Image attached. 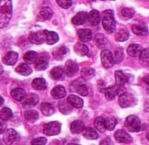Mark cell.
Returning a JSON list of instances; mask_svg holds the SVG:
<instances>
[{
	"instance_id": "6da1fadb",
	"label": "cell",
	"mask_w": 149,
	"mask_h": 145,
	"mask_svg": "<svg viewBox=\"0 0 149 145\" xmlns=\"http://www.w3.org/2000/svg\"><path fill=\"white\" fill-rule=\"evenodd\" d=\"M12 16L11 0H0V29L7 26Z\"/></svg>"
},
{
	"instance_id": "7a4b0ae2",
	"label": "cell",
	"mask_w": 149,
	"mask_h": 145,
	"mask_svg": "<svg viewBox=\"0 0 149 145\" xmlns=\"http://www.w3.org/2000/svg\"><path fill=\"white\" fill-rule=\"evenodd\" d=\"M102 26L108 33H112L116 31V21L111 10H106L102 13Z\"/></svg>"
},
{
	"instance_id": "3957f363",
	"label": "cell",
	"mask_w": 149,
	"mask_h": 145,
	"mask_svg": "<svg viewBox=\"0 0 149 145\" xmlns=\"http://www.w3.org/2000/svg\"><path fill=\"white\" fill-rule=\"evenodd\" d=\"M125 125L127 131L130 132H136L141 130L140 120L138 118V117L134 116V115H131L127 117Z\"/></svg>"
},
{
	"instance_id": "277c9868",
	"label": "cell",
	"mask_w": 149,
	"mask_h": 145,
	"mask_svg": "<svg viewBox=\"0 0 149 145\" xmlns=\"http://www.w3.org/2000/svg\"><path fill=\"white\" fill-rule=\"evenodd\" d=\"M119 104L122 108L133 106L136 104V98L133 94L123 92L121 94L118 99Z\"/></svg>"
},
{
	"instance_id": "5b68a950",
	"label": "cell",
	"mask_w": 149,
	"mask_h": 145,
	"mask_svg": "<svg viewBox=\"0 0 149 145\" xmlns=\"http://www.w3.org/2000/svg\"><path fill=\"white\" fill-rule=\"evenodd\" d=\"M61 123L58 121H52L46 123L44 127V133L48 136L56 135L61 131Z\"/></svg>"
},
{
	"instance_id": "8992f818",
	"label": "cell",
	"mask_w": 149,
	"mask_h": 145,
	"mask_svg": "<svg viewBox=\"0 0 149 145\" xmlns=\"http://www.w3.org/2000/svg\"><path fill=\"white\" fill-rule=\"evenodd\" d=\"M101 62L102 66L106 69L111 68L114 63L113 57L111 52L108 49H104L100 54Z\"/></svg>"
},
{
	"instance_id": "52a82bcc",
	"label": "cell",
	"mask_w": 149,
	"mask_h": 145,
	"mask_svg": "<svg viewBox=\"0 0 149 145\" xmlns=\"http://www.w3.org/2000/svg\"><path fill=\"white\" fill-rule=\"evenodd\" d=\"M114 137L117 141L120 143L129 144L132 142L133 139L125 130L119 129L114 133Z\"/></svg>"
},
{
	"instance_id": "ba28073f",
	"label": "cell",
	"mask_w": 149,
	"mask_h": 145,
	"mask_svg": "<svg viewBox=\"0 0 149 145\" xmlns=\"http://www.w3.org/2000/svg\"><path fill=\"white\" fill-rule=\"evenodd\" d=\"M122 86H110L108 87L105 91V97L108 100H113L117 95L123 93Z\"/></svg>"
},
{
	"instance_id": "9c48e42d",
	"label": "cell",
	"mask_w": 149,
	"mask_h": 145,
	"mask_svg": "<svg viewBox=\"0 0 149 145\" xmlns=\"http://www.w3.org/2000/svg\"><path fill=\"white\" fill-rule=\"evenodd\" d=\"M64 72L69 77H72L75 75L79 71V66L76 62L73 60H68L66 62L65 68H64Z\"/></svg>"
},
{
	"instance_id": "30bf717a",
	"label": "cell",
	"mask_w": 149,
	"mask_h": 145,
	"mask_svg": "<svg viewBox=\"0 0 149 145\" xmlns=\"http://www.w3.org/2000/svg\"><path fill=\"white\" fill-rule=\"evenodd\" d=\"M19 139V135L13 129H9L5 131L3 141L7 144H11L14 142L17 141Z\"/></svg>"
},
{
	"instance_id": "8fae6325",
	"label": "cell",
	"mask_w": 149,
	"mask_h": 145,
	"mask_svg": "<svg viewBox=\"0 0 149 145\" xmlns=\"http://www.w3.org/2000/svg\"><path fill=\"white\" fill-rule=\"evenodd\" d=\"M46 40V36L44 32H32L29 36V40L31 43L34 44H41L44 43Z\"/></svg>"
},
{
	"instance_id": "7c38bea8",
	"label": "cell",
	"mask_w": 149,
	"mask_h": 145,
	"mask_svg": "<svg viewBox=\"0 0 149 145\" xmlns=\"http://www.w3.org/2000/svg\"><path fill=\"white\" fill-rule=\"evenodd\" d=\"M39 102V97L36 94H31L27 96L23 102V107L25 109L31 108L38 104Z\"/></svg>"
},
{
	"instance_id": "4fadbf2b",
	"label": "cell",
	"mask_w": 149,
	"mask_h": 145,
	"mask_svg": "<svg viewBox=\"0 0 149 145\" xmlns=\"http://www.w3.org/2000/svg\"><path fill=\"white\" fill-rule=\"evenodd\" d=\"M49 66V61L45 56H41L37 58L34 62V67L38 71H44Z\"/></svg>"
},
{
	"instance_id": "5bb4252c",
	"label": "cell",
	"mask_w": 149,
	"mask_h": 145,
	"mask_svg": "<svg viewBox=\"0 0 149 145\" xmlns=\"http://www.w3.org/2000/svg\"><path fill=\"white\" fill-rule=\"evenodd\" d=\"M19 55L15 52H9L3 58V62L7 66H13L18 59Z\"/></svg>"
},
{
	"instance_id": "9a60e30c",
	"label": "cell",
	"mask_w": 149,
	"mask_h": 145,
	"mask_svg": "<svg viewBox=\"0 0 149 145\" xmlns=\"http://www.w3.org/2000/svg\"><path fill=\"white\" fill-rule=\"evenodd\" d=\"M52 97L55 99L63 98L66 96V91L64 86L58 85L54 87L51 91Z\"/></svg>"
},
{
	"instance_id": "2e32d148",
	"label": "cell",
	"mask_w": 149,
	"mask_h": 145,
	"mask_svg": "<svg viewBox=\"0 0 149 145\" xmlns=\"http://www.w3.org/2000/svg\"><path fill=\"white\" fill-rule=\"evenodd\" d=\"M88 19V14L85 11L79 12L72 19V22L75 25H81L86 22Z\"/></svg>"
},
{
	"instance_id": "e0dca14e",
	"label": "cell",
	"mask_w": 149,
	"mask_h": 145,
	"mask_svg": "<svg viewBox=\"0 0 149 145\" xmlns=\"http://www.w3.org/2000/svg\"><path fill=\"white\" fill-rule=\"evenodd\" d=\"M88 21L93 26H97L100 22V15L96 10H92L88 15Z\"/></svg>"
},
{
	"instance_id": "ac0fdd59",
	"label": "cell",
	"mask_w": 149,
	"mask_h": 145,
	"mask_svg": "<svg viewBox=\"0 0 149 145\" xmlns=\"http://www.w3.org/2000/svg\"><path fill=\"white\" fill-rule=\"evenodd\" d=\"M131 30L134 34L138 36H145L149 32L148 27L143 24H134L131 27Z\"/></svg>"
},
{
	"instance_id": "d6986e66",
	"label": "cell",
	"mask_w": 149,
	"mask_h": 145,
	"mask_svg": "<svg viewBox=\"0 0 149 145\" xmlns=\"http://www.w3.org/2000/svg\"><path fill=\"white\" fill-rule=\"evenodd\" d=\"M142 50L143 48L141 45L132 44L129 46L127 52V54L131 57H138L140 56Z\"/></svg>"
},
{
	"instance_id": "ffe728a7",
	"label": "cell",
	"mask_w": 149,
	"mask_h": 145,
	"mask_svg": "<svg viewBox=\"0 0 149 145\" xmlns=\"http://www.w3.org/2000/svg\"><path fill=\"white\" fill-rule=\"evenodd\" d=\"M78 36L79 39H80L82 42H89L92 39L93 34H92V31L90 29H80L78 31Z\"/></svg>"
},
{
	"instance_id": "44dd1931",
	"label": "cell",
	"mask_w": 149,
	"mask_h": 145,
	"mask_svg": "<svg viewBox=\"0 0 149 145\" xmlns=\"http://www.w3.org/2000/svg\"><path fill=\"white\" fill-rule=\"evenodd\" d=\"M116 85L123 86L128 81V78L121 71H117L115 72Z\"/></svg>"
},
{
	"instance_id": "7402d4cb",
	"label": "cell",
	"mask_w": 149,
	"mask_h": 145,
	"mask_svg": "<svg viewBox=\"0 0 149 145\" xmlns=\"http://www.w3.org/2000/svg\"><path fill=\"white\" fill-rule=\"evenodd\" d=\"M68 102L69 104H70L72 106H73L76 108H81L83 106V100L80 97L75 95H70L68 98Z\"/></svg>"
},
{
	"instance_id": "603a6c76",
	"label": "cell",
	"mask_w": 149,
	"mask_h": 145,
	"mask_svg": "<svg viewBox=\"0 0 149 145\" xmlns=\"http://www.w3.org/2000/svg\"><path fill=\"white\" fill-rule=\"evenodd\" d=\"M84 129H85L84 124L80 120L74 121L71 125V131L73 134H79L81 132H83Z\"/></svg>"
},
{
	"instance_id": "cb8c5ba5",
	"label": "cell",
	"mask_w": 149,
	"mask_h": 145,
	"mask_svg": "<svg viewBox=\"0 0 149 145\" xmlns=\"http://www.w3.org/2000/svg\"><path fill=\"white\" fill-rule=\"evenodd\" d=\"M44 32L46 36V40L48 44H54L59 40V36L56 32L53 31H46V30H45Z\"/></svg>"
},
{
	"instance_id": "d4e9b609",
	"label": "cell",
	"mask_w": 149,
	"mask_h": 145,
	"mask_svg": "<svg viewBox=\"0 0 149 145\" xmlns=\"http://www.w3.org/2000/svg\"><path fill=\"white\" fill-rule=\"evenodd\" d=\"M64 70L60 67H54L50 71V76L53 79L56 81L61 80L63 78Z\"/></svg>"
},
{
	"instance_id": "484cf974",
	"label": "cell",
	"mask_w": 149,
	"mask_h": 145,
	"mask_svg": "<svg viewBox=\"0 0 149 145\" xmlns=\"http://www.w3.org/2000/svg\"><path fill=\"white\" fill-rule=\"evenodd\" d=\"M33 88L38 91H44L47 89V84L45 79L42 78H36L33 80L32 82Z\"/></svg>"
},
{
	"instance_id": "4316f807",
	"label": "cell",
	"mask_w": 149,
	"mask_h": 145,
	"mask_svg": "<svg viewBox=\"0 0 149 145\" xmlns=\"http://www.w3.org/2000/svg\"><path fill=\"white\" fill-rule=\"evenodd\" d=\"M15 71L21 75L24 76H28L30 75L32 72H33V70L31 69L28 65L26 63H21L15 69Z\"/></svg>"
},
{
	"instance_id": "83f0119b",
	"label": "cell",
	"mask_w": 149,
	"mask_h": 145,
	"mask_svg": "<svg viewBox=\"0 0 149 145\" xmlns=\"http://www.w3.org/2000/svg\"><path fill=\"white\" fill-rule=\"evenodd\" d=\"M83 137L88 140H96L98 138V135L94 129L87 127L83 131Z\"/></svg>"
},
{
	"instance_id": "f1b7e54d",
	"label": "cell",
	"mask_w": 149,
	"mask_h": 145,
	"mask_svg": "<svg viewBox=\"0 0 149 145\" xmlns=\"http://www.w3.org/2000/svg\"><path fill=\"white\" fill-rule=\"evenodd\" d=\"M11 96L13 97V99L15 100L21 101L24 99L26 93L24 89L17 88L13 90L11 92Z\"/></svg>"
},
{
	"instance_id": "f546056e",
	"label": "cell",
	"mask_w": 149,
	"mask_h": 145,
	"mask_svg": "<svg viewBox=\"0 0 149 145\" xmlns=\"http://www.w3.org/2000/svg\"><path fill=\"white\" fill-rule=\"evenodd\" d=\"M40 109L42 113L45 116H50L54 113V108L52 105L47 102H44L41 104Z\"/></svg>"
},
{
	"instance_id": "4dcf8cb0",
	"label": "cell",
	"mask_w": 149,
	"mask_h": 145,
	"mask_svg": "<svg viewBox=\"0 0 149 145\" xmlns=\"http://www.w3.org/2000/svg\"><path fill=\"white\" fill-rule=\"evenodd\" d=\"M104 122H105L106 129L109 131H112L118 123V120L115 117L108 116L104 119Z\"/></svg>"
},
{
	"instance_id": "1f68e13d",
	"label": "cell",
	"mask_w": 149,
	"mask_h": 145,
	"mask_svg": "<svg viewBox=\"0 0 149 145\" xmlns=\"http://www.w3.org/2000/svg\"><path fill=\"white\" fill-rule=\"evenodd\" d=\"M24 117L30 123H35L38 119V113L36 110H28L24 112Z\"/></svg>"
},
{
	"instance_id": "d6a6232c",
	"label": "cell",
	"mask_w": 149,
	"mask_h": 145,
	"mask_svg": "<svg viewBox=\"0 0 149 145\" xmlns=\"http://www.w3.org/2000/svg\"><path fill=\"white\" fill-rule=\"evenodd\" d=\"M74 50L75 53L81 56H84L87 55L88 52V47L85 44L78 43L74 47Z\"/></svg>"
},
{
	"instance_id": "836d02e7",
	"label": "cell",
	"mask_w": 149,
	"mask_h": 145,
	"mask_svg": "<svg viewBox=\"0 0 149 145\" xmlns=\"http://www.w3.org/2000/svg\"><path fill=\"white\" fill-rule=\"evenodd\" d=\"M94 42L99 48H102L107 44V39L102 34H97L94 38Z\"/></svg>"
},
{
	"instance_id": "e575fe53",
	"label": "cell",
	"mask_w": 149,
	"mask_h": 145,
	"mask_svg": "<svg viewBox=\"0 0 149 145\" xmlns=\"http://www.w3.org/2000/svg\"><path fill=\"white\" fill-rule=\"evenodd\" d=\"M116 40L118 42H124L126 41L130 37V33L128 31H127L125 29H120L116 32Z\"/></svg>"
},
{
	"instance_id": "d590c367",
	"label": "cell",
	"mask_w": 149,
	"mask_h": 145,
	"mask_svg": "<svg viewBox=\"0 0 149 145\" xmlns=\"http://www.w3.org/2000/svg\"><path fill=\"white\" fill-rule=\"evenodd\" d=\"M95 75V71L91 67H84L81 70V76L84 80H89Z\"/></svg>"
},
{
	"instance_id": "8d00e7d4",
	"label": "cell",
	"mask_w": 149,
	"mask_h": 145,
	"mask_svg": "<svg viewBox=\"0 0 149 145\" xmlns=\"http://www.w3.org/2000/svg\"><path fill=\"white\" fill-rule=\"evenodd\" d=\"M37 58H38V54L34 51L28 52L24 56V61L30 64L34 63Z\"/></svg>"
},
{
	"instance_id": "74e56055",
	"label": "cell",
	"mask_w": 149,
	"mask_h": 145,
	"mask_svg": "<svg viewBox=\"0 0 149 145\" xmlns=\"http://www.w3.org/2000/svg\"><path fill=\"white\" fill-rule=\"evenodd\" d=\"M94 127L98 131L100 132H104L106 131V127H105V122L104 119L101 117H98L94 121Z\"/></svg>"
},
{
	"instance_id": "f35d334b",
	"label": "cell",
	"mask_w": 149,
	"mask_h": 145,
	"mask_svg": "<svg viewBox=\"0 0 149 145\" xmlns=\"http://www.w3.org/2000/svg\"><path fill=\"white\" fill-rule=\"evenodd\" d=\"M72 106L68 103V102H61L60 104H59V110L63 114H70L72 111Z\"/></svg>"
},
{
	"instance_id": "ab89813d",
	"label": "cell",
	"mask_w": 149,
	"mask_h": 145,
	"mask_svg": "<svg viewBox=\"0 0 149 145\" xmlns=\"http://www.w3.org/2000/svg\"><path fill=\"white\" fill-rule=\"evenodd\" d=\"M13 116V113L8 107H4L0 111V118L3 121H7Z\"/></svg>"
},
{
	"instance_id": "60d3db41",
	"label": "cell",
	"mask_w": 149,
	"mask_h": 145,
	"mask_svg": "<svg viewBox=\"0 0 149 145\" xmlns=\"http://www.w3.org/2000/svg\"><path fill=\"white\" fill-rule=\"evenodd\" d=\"M135 15V11L132 8H124L121 11V16L122 18L125 20H128L132 18Z\"/></svg>"
},
{
	"instance_id": "b9f144b4",
	"label": "cell",
	"mask_w": 149,
	"mask_h": 145,
	"mask_svg": "<svg viewBox=\"0 0 149 145\" xmlns=\"http://www.w3.org/2000/svg\"><path fill=\"white\" fill-rule=\"evenodd\" d=\"M40 14L44 19L48 20L50 19L53 16V11L49 7H44L41 9Z\"/></svg>"
},
{
	"instance_id": "7bdbcfd3",
	"label": "cell",
	"mask_w": 149,
	"mask_h": 145,
	"mask_svg": "<svg viewBox=\"0 0 149 145\" xmlns=\"http://www.w3.org/2000/svg\"><path fill=\"white\" fill-rule=\"evenodd\" d=\"M123 49L119 48L114 53L113 57V61L115 63H120V62L122 61L123 59Z\"/></svg>"
},
{
	"instance_id": "ee69618b",
	"label": "cell",
	"mask_w": 149,
	"mask_h": 145,
	"mask_svg": "<svg viewBox=\"0 0 149 145\" xmlns=\"http://www.w3.org/2000/svg\"><path fill=\"white\" fill-rule=\"evenodd\" d=\"M56 2L63 9H69L72 5V0H56Z\"/></svg>"
},
{
	"instance_id": "f6af8a7d",
	"label": "cell",
	"mask_w": 149,
	"mask_h": 145,
	"mask_svg": "<svg viewBox=\"0 0 149 145\" xmlns=\"http://www.w3.org/2000/svg\"><path fill=\"white\" fill-rule=\"evenodd\" d=\"M66 52L67 49L65 48V47H61L59 49H57L56 52H54L53 53V55H54V56L56 57V58L57 59H59V58H61V57L66 54Z\"/></svg>"
},
{
	"instance_id": "bcb514c9",
	"label": "cell",
	"mask_w": 149,
	"mask_h": 145,
	"mask_svg": "<svg viewBox=\"0 0 149 145\" xmlns=\"http://www.w3.org/2000/svg\"><path fill=\"white\" fill-rule=\"evenodd\" d=\"M47 139L44 137H39V138L34 139L31 141V144L33 145H44L46 144Z\"/></svg>"
},
{
	"instance_id": "7dc6e473",
	"label": "cell",
	"mask_w": 149,
	"mask_h": 145,
	"mask_svg": "<svg viewBox=\"0 0 149 145\" xmlns=\"http://www.w3.org/2000/svg\"><path fill=\"white\" fill-rule=\"evenodd\" d=\"M140 58L142 59H149V47L143 49L140 54Z\"/></svg>"
},
{
	"instance_id": "c3c4849f",
	"label": "cell",
	"mask_w": 149,
	"mask_h": 145,
	"mask_svg": "<svg viewBox=\"0 0 149 145\" xmlns=\"http://www.w3.org/2000/svg\"><path fill=\"white\" fill-rule=\"evenodd\" d=\"M7 125L4 122H0V135L6 131Z\"/></svg>"
},
{
	"instance_id": "681fc988",
	"label": "cell",
	"mask_w": 149,
	"mask_h": 145,
	"mask_svg": "<svg viewBox=\"0 0 149 145\" xmlns=\"http://www.w3.org/2000/svg\"><path fill=\"white\" fill-rule=\"evenodd\" d=\"M100 144H113V143L110 138H107L103 140V141L100 142Z\"/></svg>"
},
{
	"instance_id": "f907efd6",
	"label": "cell",
	"mask_w": 149,
	"mask_h": 145,
	"mask_svg": "<svg viewBox=\"0 0 149 145\" xmlns=\"http://www.w3.org/2000/svg\"><path fill=\"white\" fill-rule=\"evenodd\" d=\"M143 81L149 86V74L146 75L143 77Z\"/></svg>"
},
{
	"instance_id": "816d5d0a",
	"label": "cell",
	"mask_w": 149,
	"mask_h": 145,
	"mask_svg": "<svg viewBox=\"0 0 149 145\" xmlns=\"http://www.w3.org/2000/svg\"><path fill=\"white\" fill-rule=\"evenodd\" d=\"M3 102H4V100H3V98H2L1 96H0V107H1V106H2V105H3Z\"/></svg>"
},
{
	"instance_id": "f5cc1de1",
	"label": "cell",
	"mask_w": 149,
	"mask_h": 145,
	"mask_svg": "<svg viewBox=\"0 0 149 145\" xmlns=\"http://www.w3.org/2000/svg\"><path fill=\"white\" fill-rule=\"evenodd\" d=\"M3 71V68L1 64H0V75L2 74V72Z\"/></svg>"
},
{
	"instance_id": "db71d44e",
	"label": "cell",
	"mask_w": 149,
	"mask_h": 145,
	"mask_svg": "<svg viewBox=\"0 0 149 145\" xmlns=\"http://www.w3.org/2000/svg\"><path fill=\"white\" fill-rule=\"evenodd\" d=\"M146 139H147L148 141H149V132H148L147 135H146Z\"/></svg>"
},
{
	"instance_id": "11a10c76",
	"label": "cell",
	"mask_w": 149,
	"mask_h": 145,
	"mask_svg": "<svg viewBox=\"0 0 149 145\" xmlns=\"http://www.w3.org/2000/svg\"><path fill=\"white\" fill-rule=\"evenodd\" d=\"M146 92H147V93L149 94V86L146 88Z\"/></svg>"
},
{
	"instance_id": "9f6ffc18",
	"label": "cell",
	"mask_w": 149,
	"mask_h": 145,
	"mask_svg": "<svg viewBox=\"0 0 149 145\" xmlns=\"http://www.w3.org/2000/svg\"><path fill=\"white\" fill-rule=\"evenodd\" d=\"M102 1H105V0H102ZM112 1H114V0H112Z\"/></svg>"
}]
</instances>
